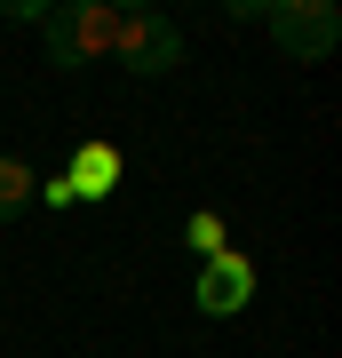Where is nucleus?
Masks as SVG:
<instances>
[{"instance_id":"1","label":"nucleus","mask_w":342,"mask_h":358,"mask_svg":"<svg viewBox=\"0 0 342 358\" xmlns=\"http://www.w3.org/2000/svg\"><path fill=\"white\" fill-rule=\"evenodd\" d=\"M112 24H120V8H104V0H56L40 16V40H48V56L64 72H80V64L112 56Z\"/></svg>"},{"instance_id":"2","label":"nucleus","mask_w":342,"mask_h":358,"mask_svg":"<svg viewBox=\"0 0 342 358\" xmlns=\"http://www.w3.org/2000/svg\"><path fill=\"white\" fill-rule=\"evenodd\" d=\"M263 24H271V40H279L294 64H327L334 40H342V8L334 0H271Z\"/></svg>"},{"instance_id":"3","label":"nucleus","mask_w":342,"mask_h":358,"mask_svg":"<svg viewBox=\"0 0 342 358\" xmlns=\"http://www.w3.org/2000/svg\"><path fill=\"white\" fill-rule=\"evenodd\" d=\"M176 56H183V32L167 24L159 8H120V24H112V64H127L136 80H159V72H176Z\"/></svg>"},{"instance_id":"4","label":"nucleus","mask_w":342,"mask_h":358,"mask_svg":"<svg viewBox=\"0 0 342 358\" xmlns=\"http://www.w3.org/2000/svg\"><path fill=\"white\" fill-rule=\"evenodd\" d=\"M247 294H255V263L247 255H207L199 263V279H191V303H199V319H239L247 310Z\"/></svg>"},{"instance_id":"5","label":"nucleus","mask_w":342,"mask_h":358,"mask_svg":"<svg viewBox=\"0 0 342 358\" xmlns=\"http://www.w3.org/2000/svg\"><path fill=\"white\" fill-rule=\"evenodd\" d=\"M64 183H72L80 199H104V192L120 183V152H112V143H80L72 167H64Z\"/></svg>"},{"instance_id":"6","label":"nucleus","mask_w":342,"mask_h":358,"mask_svg":"<svg viewBox=\"0 0 342 358\" xmlns=\"http://www.w3.org/2000/svg\"><path fill=\"white\" fill-rule=\"evenodd\" d=\"M32 192H40V176H32V159H8L0 152V223H16L32 207Z\"/></svg>"},{"instance_id":"7","label":"nucleus","mask_w":342,"mask_h":358,"mask_svg":"<svg viewBox=\"0 0 342 358\" xmlns=\"http://www.w3.org/2000/svg\"><path fill=\"white\" fill-rule=\"evenodd\" d=\"M183 247H199V255H223L231 239H223V223H215V215H191V223H183Z\"/></svg>"},{"instance_id":"8","label":"nucleus","mask_w":342,"mask_h":358,"mask_svg":"<svg viewBox=\"0 0 342 358\" xmlns=\"http://www.w3.org/2000/svg\"><path fill=\"white\" fill-rule=\"evenodd\" d=\"M40 207H80V192H72V183H64V176H40V192H32Z\"/></svg>"},{"instance_id":"9","label":"nucleus","mask_w":342,"mask_h":358,"mask_svg":"<svg viewBox=\"0 0 342 358\" xmlns=\"http://www.w3.org/2000/svg\"><path fill=\"white\" fill-rule=\"evenodd\" d=\"M0 16H8V24H40L48 8H40V0H0Z\"/></svg>"}]
</instances>
